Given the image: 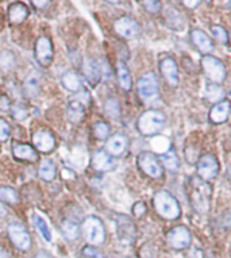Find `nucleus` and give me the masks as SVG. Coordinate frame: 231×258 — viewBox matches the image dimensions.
I'll return each instance as SVG.
<instances>
[{
    "mask_svg": "<svg viewBox=\"0 0 231 258\" xmlns=\"http://www.w3.org/2000/svg\"><path fill=\"white\" fill-rule=\"evenodd\" d=\"M196 172H198V177L203 181H210L216 177L219 173V162L216 157L212 154H204L200 157L196 165Z\"/></svg>",
    "mask_w": 231,
    "mask_h": 258,
    "instance_id": "obj_12",
    "label": "nucleus"
},
{
    "mask_svg": "<svg viewBox=\"0 0 231 258\" xmlns=\"http://www.w3.org/2000/svg\"><path fill=\"white\" fill-rule=\"evenodd\" d=\"M117 77H118L119 87L123 91H130L131 87H133V81H131L130 71L127 68L125 61H118L117 62Z\"/></svg>",
    "mask_w": 231,
    "mask_h": 258,
    "instance_id": "obj_26",
    "label": "nucleus"
},
{
    "mask_svg": "<svg viewBox=\"0 0 231 258\" xmlns=\"http://www.w3.org/2000/svg\"><path fill=\"white\" fill-rule=\"evenodd\" d=\"M137 89H138L139 98L145 103H153L158 99V81L154 73H145L143 76L139 77L137 83Z\"/></svg>",
    "mask_w": 231,
    "mask_h": 258,
    "instance_id": "obj_6",
    "label": "nucleus"
},
{
    "mask_svg": "<svg viewBox=\"0 0 231 258\" xmlns=\"http://www.w3.org/2000/svg\"><path fill=\"white\" fill-rule=\"evenodd\" d=\"M113 30L115 33L125 39H135L141 35V26L134 18L121 17L113 22Z\"/></svg>",
    "mask_w": 231,
    "mask_h": 258,
    "instance_id": "obj_10",
    "label": "nucleus"
},
{
    "mask_svg": "<svg viewBox=\"0 0 231 258\" xmlns=\"http://www.w3.org/2000/svg\"><path fill=\"white\" fill-rule=\"evenodd\" d=\"M189 200L195 211L199 214H207L210 210L211 186L199 177H192L189 180L188 188Z\"/></svg>",
    "mask_w": 231,
    "mask_h": 258,
    "instance_id": "obj_1",
    "label": "nucleus"
},
{
    "mask_svg": "<svg viewBox=\"0 0 231 258\" xmlns=\"http://www.w3.org/2000/svg\"><path fill=\"white\" fill-rule=\"evenodd\" d=\"M33 222L35 224V227L38 229L39 234L42 235V238L46 242H51V231L49 229V226H47V222L43 219L42 216L38 215V214H34L33 216Z\"/></svg>",
    "mask_w": 231,
    "mask_h": 258,
    "instance_id": "obj_32",
    "label": "nucleus"
},
{
    "mask_svg": "<svg viewBox=\"0 0 231 258\" xmlns=\"http://www.w3.org/2000/svg\"><path fill=\"white\" fill-rule=\"evenodd\" d=\"M141 5L143 6V9L146 10L147 13L150 14H158L162 10L161 2H156V0H146V2H142Z\"/></svg>",
    "mask_w": 231,
    "mask_h": 258,
    "instance_id": "obj_37",
    "label": "nucleus"
},
{
    "mask_svg": "<svg viewBox=\"0 0 231 258\" xmlns=\"http://www.w3.org/2000/svg\"><path fill=\"white\" fill-rule=\"evenodd\" d=\"M83 254L88 258H105L104 254L101 253L100 250L95 247V246H85L84 249H83Z\"/></svg>",
    "mask_w": 231,
    "mask_h": 258,
    "instance_id": "obj_39",
    "label": "nucleus"
},
{
    "mask_svg": "<svg viewBox=\"0 0 231 258\" xmlns=\"http://www.w3.org/2000/svg\"><path fill=\"white\" fill-rule=\"evenodd\" d=\"M158 160H160L162 168L168 169L169 172H176L180 168V160H179V157H177V154L173 150H168V152L162 153L158 157Z\"/></svg>",
    "mask_w": 231,
    "mask_h": 258,
    "instance_id": "obj_28",
    "label": "nucleus"
},
{
    "mask_svg": "<svg viewBox=\"0 0 231 258\" xmlns=\"http://www.w3.org/2000/svg\"><path fill=\"white\" fill-rule=\"evenodd\" d=\"M83 73H84L85 79L89 83V85H92V87H96L99 84V81L101 80L100 69H99V65L93 58H89V57L84 58Z\"/></svg>",
    "mask_w": 231,
    "mask_h": 258,
    "instance_id": "obj_19",
    "label": "nucleus"
},
{
    "mask_svg": "<svg viewBox=\"0 0 231 258\" xmlns=\"http://www.w3.org/2000/svg\"><path fill=\"white\" fill-rule=\"evenodd\" d=\"M0 110L10 111L11 110V102L6 95H0Z\"/></svg>",
    "mask_w": 231,
    "mask_h": 258,
    "instance_id": "obj_42",
    "label": "nucleus"
},
{
    "mask_svg": "<svg viewBox=\"0 0 231 258\" xmlns=\"http://www.w3.org/2000/svg\"><path fill=\"white\" fill-rule=\"evenodd\" d=\"M15 65V57L13 55V53H10L9 50L3 51L0 54V68L3 71H9Z\"/></svg>",
    "mask_w": 231,
    "mask_h": 258,
    "instance_id": "obj_36",
    "label": "nucleus"
},
{
    "mask_svg": "<svg viewBox=\"0 0 231 258\" xmlns=\"http://www.w3.org/2000/svg\"><path fill=\"white\" fill-rule=\"evenodd\" d=\"M168 245L175 250H184L187 249L191 242H192V235L187 227L184 226H177L173 227L166 235Z\"/></svg>",
    "mask_w": 231,
    "mask_h": 258,
    "instance_id": "obj_14",
    "label": "nucleus"
},
{
    "mask_svg": "<svg viewBox=\"0 0 231 258\" xmlns=\"http://www.w3.org/2000/svg\"><path fill=\"white\" fill-rule=\"evenodd\" d=\"M6 215H7V211H6L5 206L0 203V218H2V216H6Z\"/></svg>",
    "mask_w": 231,
    "mask_h": 258,
    "instance_id": "obj_48",
    "label": "nucleus"
},
{
    "mask_svg": "<svg viewBox=\"0 0 231 258\" xmlns=\"http://www.w3.org/2000/svg\"><path fill=\"white\" fill-rule=\"evenodd\" d=\"M191 41H192V43L195 45V47L204 55L210 54L211 51L214 50V42L211 41L210 37H208L203 30H192V31H191Z\"/></svg>",
    "mask_w": 231,
    "mask_h": 258,
    "instance_id": "obj_18",
    "label": "nucleus"
},
{
    "mask_svg": "<svg viewBox=\"0 0 231 258\" xmlns=\"http://www.w3.org/2000/svg\"><path fill=\"white\" fill-rule=\"evenodd\" d=\"M34 146L42 153H51L55 148V138L47 130H39L33 136Z\"/></svg>",
    "mask_w": 231,
    "mask_h": 258,
    "instance_id": "obj_17",
    "label": "nucleus"
},
{
    "mask_svg": "<svg viewBox=\"0 0 231 258\" xmlns=\"http://www.w3.org/2000/svg\"><path fill=\"white\" fill-rule=\"evenodd\" d=\"M228 114H230V102L223 100L212 106L210 111V120L215 124H220L228 119Z\"/></svg>",
    "mask_w": 231,
    "mask_h": 258,
    "instance_id": "obj_21",
    "label": "nucleus"
},
{
    "mask_svg": "<svg viewBox=\"0 0 231 258\" xmlns=\"http://www.w3.org/2000/svg\"><path fill=\"white\" fill-rule=\"evenodd\" d=\"M165 122H166V118L162 111L147 110L141 114L137 126L142 136L150 137L158 134L164 128Z\"/></svg>",
    "mask_w": 231,
    "mask_h": 258,
    "instance_id": "obj_3",
    "label": "nucleus"
},
{
    "mask_svg": "<svg viewBox=\"0 0 231 258\" xmlns=\"http://www.w3.org/2000/svg\"><path fill=\"white\" fill-rule=\"evenodd\" d=\"M202 68L203 71H204V73H206V76L208 77V80H210L212 84L220 85L223 81L226 80V67H224V63H223L220 59L214 57V55H203Z\"/></svg>",
    "mask_w": 231,
    "mask_h": 258,
    "instance_id": "obj_5",
    "label": "nucleus"
},
{
    "mask_svg": "<svg viewBox=\"0 0 231 258\" xmlns=\"http://www.w3.org/2000/svg\"><path fill=\"white\" fill-rule=\"evenodd\" d=\"M115 224H117V234L121 243L126 246H131L137 239V227L131 218L126 215L115 216Z\"/></svg>",
    "mask_w": 231,
    "mask_h": 258,
    "instance_id": "obj_9",
    "label": "nucleus"
},
{
    "mask_svg": "<svg viewBox=\"0 0 231 258\" xmlns=\"http://www.w3.org/2000/svg\"><path fill=\"white\" fill-rule=\"evenodd\" d=\"M224 96H226V92L224 89L218 84H208L207 85V91H206V98L208 102L211 103H219L224 100Z\"/></svg>",
    "mask_w": 231,
    "mask_h": 258,
    "instance_id": "obj_31",
    "label": "nucleus"
},
{
    "mask_svg": "<svg viewBox=\"0 0 231 258\" xmlns=\"http://www.w3.org/2000/svg\"><path fill=\"white\" fill-rule=\"evenodd\" d=\"M138 166L143 173L151 178H161L164 174V168L161 165L158 157L151 152L139 153Z\"/></svg>",
    "mask_w": 231,
    "mask_h": 258,
    "instance_id": "obj_8",
    "label": "nucleus"
},
{
    "mask_svg": "<svg viewBox=\"0 0 231 258\" xmlns=\"http://www.w3.org/2000/svg\"><path fill=\"white\" fill-rule=\"evenodd\" d=\"M31 5H33L34 7H37V9L43 10L50 5V2H41V0H37V2H31Z\"/></svg>",
    "mask_w": 231,
    "mask_h": 258,
    "instance_id": "obj_43",
    "label": "nucleus"
},
{
    "mask_svg": "<svg viewBox=\"0 0 231 258\" xmlns=\"http://www.w3.org/2000/svg\"><path fill=\"white\" fill-rule=\"evenodd\" d=\"M160 71L162 76L166 80L170 87H177L179 85V68H177V62L172 57H165L160 61Z\"/></svg>",
    "mask_w": 231,
    "mask_h": 258,
    "instance_id": "obj_16",
    "label": "nucleus"
},
{
    "mask_svg": "<svg viewBox=\"0 0 231 258\" xmlns=\"http://www.w3.org/2000/svg\"><path fill=\"white\" fill-rule=\"evenodd\" d=\"M146 204L143 203V202H137V203L133 206V214H134L135 218H142V216L146 214Z\"/></svg>",
    "mask_w": 231,
    "mask_h": 258,
    "instance_id": "obj_41",
    "label": "nucleus"
},
{
    "mask_svg": "<svg viewBox=\"0 0 231 258\" xmlns=\"http://www.w3.org/2000/svg\"><path fill=\"white\" fill-rule=\"evenodd\" d=\"M34 258H53V257H51L50 253H47V251H45V250H39V251L34 255Z\"/></svg>",
    "mask_w": 231,
    "mask_h": 258,
    "instance_id": "obj_44",
    "label": "nucleus"
},
{
    "mask_svg": "<svg viewBox=\"0 0 231 258\" xmlns=\"http://www.w3.org/2000/svg\"><path fill=\"white\" fill-rule=\"evenodd\" d=\"M0 202L14 206L21 203V195L17 189L11 186H0Z\"/></svg>",
    "mask_w": 231,
    "mask_h": 258,
    "instance_id": "obj_29",
    "label": "nucleus"
},
{
    "mask_svg": "<svg viewBox=\"0 0 231 258\" xmlns=\"http://www.w3.org/2000/svg\"><path fill=\"white\" fill-rule=\"evenodd\" d=\"M41 89V81H39V76L35 72H31L29 76L25 79L23 83V93L27 98H35L39 93Z\"/></svg>",
    "mask_w": 231,
    "mask_h": 258,
    "instance_id": "obj_24",
    "label": "nucleus"
},
{
    "mask_svg": "<svg viewBox=\"0 0 231 258\" xmlns=\"http://www.w3.org/2000/svg\"><path fill=\"white\" fill-rule=\"evenodd\" d=\"M61 83L71 92H79V91H81V87H83L81 77L75 71H68V72L64 73L63 77H61Z\"/></svg>",
    "mask_w": 231,
    "mask_h": 258,
    "instance_id": "obj_25",
    "label": "nucleus"
},
{
    "mask_svg": "<svg viewBox=\"0 0 231 258\" xmlns=\"http://www.w3.org/2000/svg\"><path fill=\"white\" fill-rule=\"evenodd\" d=\"M199 3H200V2H196V0H195V2H183V5H184L185 7H189V9H195V7H198Z\"/></svg>",
    "mask_w": 231,
    "mask_h": 258,
    "instance_id": "obj_46",
    "label": "nucleus"
},
{
    "mask_svg": "<svg viewBox=\"0 0 231 258\" xmlns=\"http://www.w3.org/2000/svg\"><path fill=\"white\" fill-rule=\"evenodd\" d=\"M13 154L19 161H27V162H35L38 160V154L33 146L27 144H19L14 142Z\"/></svg>",
    "mask_w": 231,
    "mask_h": 258,
    "instance_id": "obj_20",
    "label": "nucleus"
},
{
    "mask_svg": "<svg viewBox=\"0 0 231 258\" xmlns=\"http://www.w3.org/2000/svg\"><path fill=\"white\" fill-rule=\"evenodd\" d=\"M53 57H54V47L51 43V39L49 37H39L35 43V59L37 62L42 67V68H47L50 67V63L53 62Z\"/></svg>",
    "mask_w": 231,
    "mask_h": 258,
    "instance_id": "obj_13",
    "label": "nucleus"
},
{
    "mask_svg": "<svg viewBox=\"0 0 231 258\" xmlns=\"http://www.w3.org/2000/svg\"><path fill=\"white\" fill-rule=\"evenodd\" d=\"M81 231L85 237L89 246H100L105 241L104 224L97 216H88L85 218L81 224Z\"/></svg>",
    "mask_w": 231,
    "mask_h": 258,
    "instance_id": "obj_4",
    "label": "nucleus"
},
{
    "mask_svg": "<svg viewBox=\"0 0 231 258\" xmlns=\"http://www.w3.org/2000/svg\"><path fill=\"white\" fill-rule=\"evenodd\" d=\"M153 206L157 214L166 220H176L181 216L180 204L168 190H158L153 196Z\"/></svg>",
    "mask_w": 231,
    "mask_h": 258,
    "instance_id": "obj_2",
    "label": "nucleus"
},
{
    "mask_svg": "<svg viewBox=\"0 0 231 258\" xmlns=\"http://www.w3.org/2000/svg\"><path fill=\"white\" fill-rule=\"evenodd\" d=\"M189 258H203V251L199 249H194L192 251H191Z\"/></svg>",
    "mask_w": 231,
    "mask_h": 258,
    "instance_id": "obj_45",
    "label": "nucleus"
},
{
    "mask_svg": "<svg viewBox=\"0 0 231 258\" xmlns=\"http://www.w3.org/2000/svg\"><path fill=\"white\" fill-rule=\"evenodd\" d=\"M93 134L97 140H105L109 136V126L105 122H96L93 126Z\"/></svg>",
    "mask_w": 231,
    "mask_h": 258,
    "instance_id": "obj_35",
    "label": "nucleus"
},
{
    "mask_svg": "<svg viewBox=\"0 0 231 258\" xmlns=\"http://www.w3.org/2000/svg\"><path fill=\"white\" fill-rule=\"evenodd\" d=\"M91 104V98H89L88 92H80L76 95L68 102L67 112L68 119L72 123H80L85 116V110L87 107Z\"/></svg>",
    "mask_w": 231,
    "mask_h": 258,
    "instance_id": "obj_7",
    "label": "nucleus"
},
{
    "mask_svg": "<svg viewBox=\"0 0 231 258\" xmlns=\"http://www.w3.org/2000/svg\"><path fill=\"white\" fill-rule=\"evenodd\" d=\"M9 237L13 242V245L21 251H29L31 249V237L25 226L21 223H11L7 229Z\"/></svg>",
    "mask_w": 231,
    "mask_h": 258,
    "instance_id": "obj_11",
    "label": "nucleus"
},
{
    "mask_svg": "<svg viewBox=\"0 0 231 258\" xmlns=\"http://www.w3.org/2000/svg\"><path fill=\"white\" fill-rule=\"evenodd\" d=\"M11 114H13V118L17 120H25L29 112L22 104H15V106H11Z\"/></svg>",
    "mask_w": 231,
    "mask_h": 258,
    "instance_id": "obj_38",
    "label": "nucleus"
},
{
    "mask_svg": "<svg viewBox=\"0 0 231 258\" xmlns=\"http://www.w3.org/2000/svg\"><path fill=\"white\" fill-rule=\"evenodd\" d=\"M104 112L111 119H118L121 116V104L115 98H108L104 103Z\"/></svg>",
    "mask_w": 231,
    "mask_h": 258,
    "instance_id": "obj_33",
    "label": "nucleus"
},
{
    "mask_svg": "<svg viewBox=\"0 0 231 258\" xmlns=\"http://www.w3.org/2000/svg\"><path fill=\"white\" fill-rule=\"evenodd\" d=\"M10 133H11V127L5 119H0V142H6L9 140Z\"/></svg>",
    "mask_w": 231,
    "mask_h": 258,
    "instance_id": "obj_40",
    "label": "nucleus"
},
{
    "mask_svg": "<svg viewBox=\"0 0 231 258\" xmlns=\"http://www.w3.org/2000/svg\"><path fill=\"white\" fill-rule=\"evenodd\" d=\"M61 233L65 237V239L73 242L80 235V227L75 220L64 219L63 223H61Z\"/></svg>",
    "mask_w": 231,
    "mask_h": 258,
    "instance_id": "obj_27",
    "label": "nucleus"
},
{
    "mask_svg": "<svg viewBox=\"0 0 231 258\" xmlns=\"http://www.w3.org/2000/svg\"><path fill=\"white\" fill-rule=\"evenodd\" d=\"M38 174L39 177L45 180V181H53L57 174V169H55V165L53 164L51 160H43L39 165V169H38Z\"/></svg>",
    "mask_w": 231,
    "mask_h": 258,
    "instance_id": "obj_30",
    "label": "nucleus"
},
{
    "mask_svg": "<svg viewBox=\"0 0 231 258\" xmlns=\"http://www.w3.org/2000/svg\"><path fill=\"white\" fill-rule=\"evenodd\" d=\"M129 148V138L123 133H117L107 140L105 144V152L111 157L122 156Z\"/></svg>",
    "mask_w": 231,
    "mask_h": 258,
    "instance_id": "obj_15",
    "label": "nucleus"
},
{
    "mask_svg": "<svg viewBox=\"0 0 231 258\" xmlns=\"http://www.w3.org/2000/svg\"><path fill=\"white\" fill-rule=\"evenodd\" d=\"M29 17V10L23 3H13L9 7V21L11 25H21Z\"/></svg>",
    "mask_w": 231,
    "mask_h": 258,
    "instance_id": "obj_23",
    "label": "nucleus"
},
{
    "mask_svg": "<svg viewBox=\"0 0 231 258\" xmlns=\"http://www.w3.org/2000/svg\"><path fill=\"white\" fill-rule=\"evenodd\" d=\"M0 258H10V253L2 246H0Z\"/></svg>",
    "mask_w": 231,
    "mask_h": 258,
    "instance_id": "obj_47",
    "label": "nucleus"
},
{
    "mask_svg": "<svg viewBox=\"0 0 231 258\" xmlns=\"http://www.w3.org/2000/svg\"><path fill=\"white\" fill-rule=\"evenodd\" d=\"M92 166L99 172H107L115 166L112 157L108 156L105 150H96L92 156Z\"/></svg>",
    "mask_w": 231,
    "mask_h": 258,
    "instance_id": "obj_22",
    "label": "nucleus"
},
{
    "mask_svg": "<svg viewBox=\"0 0 231 258\" xmlns=\"http://www.w3.org/2000/svg\"><path fill=\"white\" fill-rule=\"evenodd\" d=\"M211 31H212L216 41H219L223 45L228 43V34H227V30L224 27H222L220 25H212L211 26Z\"/></svg>",
    "mask_w": 231,
    "mask_h": 258,
    "instance_id": "obj_34",
    "label": "nucleus"
}]
</instances>
